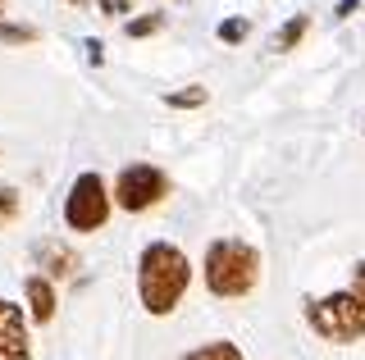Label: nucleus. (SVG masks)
<instances>
[{"label": "nucleus", "mask_w": 365, "mask_h": 360, "mask_svg": "<svg viewBox=\"0 0 365 360\" xmlns=\"http://www.w3.org/2000/svg\"><path fill=\"white\" fill-rule=\"evenodd\" d=\"M133 5H137V0H96L101 14H114V18H119V14H133Z\"/></svg>", "instance_id": "obj_16"}, {"label": "nucleus", "mask_w": 365, "mask_h": 360, "mask_svg": "<svg viewBox=\"0 0 365 360\" xmlns=\"http://www.w3.org/2000/svg\"><path fill=\"white\" fill-rule=\"evenodd\" d=\"M361 9V0H338V18H351Z\"/></svg>", "instance_id": "obj_18"}, {"label": "nucleus", "mask_w": 365, "mask_h": 360, "mask_svg": "<svg viewBox=\"0 0 365 360\" xmlns=\"http://www.w3.org/2000/svg\"><path fill=\"white\" fill-rule=\"evenodd\" d=\"M205 100H210V92H205V87H182V92H169V96H165V105H169V110H201Z\"/></svg>", "instance_id": "obj_13"}, {"label": "nucleus", "mask_w": 365, "mask_h": 360, "mask_svg": "<svg viewBox=\"0 0 365 360\" xmlns=\"http://www.w3.org/2000/svg\"><path fill=\"white\" fill-rule=\"evenodd\" d=\"M182 360H242V346L237 342H228V337H215V342H201V346H192Z\"/></svg>", "instance_id": "obj_10"}, {"label": "nucleus", "mask_w": 365, "mask_h": 360, "mask_svg": "<svg viewBox=\"0 0 365 360\" xmlns=\"http://www.w3.org/2000/svg\"><path fill=\"white\" fill-rule=\"evenodd\" d=\"M192 287V260L182 255V246L174 242H146L137 255V301L146 314L165 319L182 306Z\"/></svg>", "instance_id": "obj_1"}, {"label": "nucleus", "mask_w": 365, "mask_h": 360, "mask_svg": "<svg viewBox=\"0 0 365 360\" xmlns=\"http://www.w3.org/2000/svg\"><path fill=\"white\" fill-rule=\"evenodd\" d=\"M247 32H251L247 18H224V23H220V41H224V46H237V41H247Z\"/></svg>", "instance_id": "obj_15"}, {"label": "nucleus", "mask_w": 365, "mask_h": 360, "mask_svg": "<svg viewBox=\"0 0 365 360\" xmlns=\"http://www.w3.org/2000/svg\"><path fill=\"white\" fill-rule=\"evenodd\" d=\"M32 255H37V269L46 278H68L78 269V255L68 251V246H60V242H37Z\"/></svg>", "instance_id": "obj_8"}, {"label": "nucleus", "mask_w": 365, "mask_h": 360, "mask_svg": "<svg viewBox=\"0 0 365 360\" xmlns=\"http://www.w3.org/2000/svg\"><path fill=\"white\" fill-rule=\"evenodd\" d=\"M306 329L329 346H351L365 337V260L351 265L347 287L329 292V297H306Z\"/></svg>", "instance_id": "obj_2"}, {"label": "nucleus", "mask_w": 365, "mask_h": 360, "mask_svg": "<svg viewBox=\"0 0 365 360\" xmlns=\"http://www.w3.org/2000/svg\"><path fill=\"white\" fill-rule=\"evenodd\" d=\"M87 60L91 64H106V46H101V41H87Z\"/></svg>", "instance_id": "obj_17"}, {"label": "nucleus", "mask_w": 365, "mask_h": 360, "mask_svg": "<svg viewBox=\"0 0 365 360\" xmlns=\"http://www.w3.org/2000/svg\"><path fill=\"white\" fill-rule=\"evenodd\" d=\"M0 360H32V337H28V310L0 297Z\"/></svg>", "instance_id": "obj_6"}, {"label": "nucleus", "mask_w": 365, "mask_h": 360, "mask_svg": "<svg viewBox=\"0 0 365 360\" xmlns=\"http://www.w3.org/2000/svg\"><path fill=\"white\" fill-rule=\"evenodd\" d=\"M19 215H23V192L9 187V183H0V233H5Z\"/></svg>", "instance_id": "obj_12"}, {"label": "nucleus", "mask_w": 365, "mask_h": 360, "mask_svg": "<svg viewBox=\"0 0 365 360\" xmlns=\"http://www.w3.org/2000/svg\"><path fill=\"white\" fill-rule=\"evenodd\" d=\"M23 301H28V319L32 324H51L55 319V306H60L55 283L46 274H28V278H23Z\"/></svg>", "instance_id": "obj_7"}, {"label": "nucleus", "mask_w": 365, "mask_h": 360, "mask_svg": "<svg viewBox=\"0 0 365 360\" xmlns=\"http://www.w3.org/2000/svg\"><path fill=\"white\" fill-rule=\"evenodd\" d=\"M41 32L32 23H9V18H0V46H32Z\"/></svg>", "instance_id": "obj_11"}, {"label": "nucleus", "mask_w": 365, "mask_h": 360, "mask_svg": "<svg viewBox=\"0 0 365 360\" xmlns=\"http://www.w3.org/2000/svg\"><path fill=\"white\" fill-rule=\"evenodd\" d=\"M165 23H169L165 14H142V18H128V23H123V32H128V37H155Z\"/></svg>", "instance_id": "obj_14"}, {"label": "nucleus", "mask_w": 365, "mask_h": 360, "mask_svg": "<svg viewBox=\"0 0 365 360\" xmlns=\"http://www.w3.org/2000/svg\"><path fill=\"white\" fill-rule=\"evenodd\" d=\"M205 287L220 301H242L260 283V251L242 238H215L205 246Z\"/></svg>", "instance_id": "obj_3"}, {"label": "nucleus", "mask_w": 365, "mask_h": 360, "mask_svg": "<svg viewBox=\"0 0 365 360\" xmlns=\"http://www.w3.org/2000/svg\"><path fill=\"white\" fill-rule=\"evenodd\" d=\"M64 5H73V9H83V5H87V0H64Z\"/></svg>", "instance_id": "obj_19"}, {"label": "nucleus", "mask_w": 365, "mask_h": 360, "mask_svg": "<svg viewBox=\"0 0 365 360\" xmlns=\"http://www.w3.org/2000/svg\"><path fill=\"white\" fill-rule=\"evenodd\" d=\"M311 32V18L306 14H292L288 23H283L279 32H274V41H269V51H279V55H288V51H297L302 46V37Z\"/></svg>", "instance_id": "obj_9"}, {"label": "nucleus", "mask_w": 365, "mask_h": 360, "mask_svg": "<svg viewBox=\"0 0 365 360\" xmlns=\"http://www.w3.org/2000/svg\"><path fill=\"white\" fill-rule=\"evenodd\" d=\"M0 18H5V0H0Z\"/></svg>", "instance_id": "obj_20"}, {"label": "nucleus", "mask_w": 365, "mask_h": 360, "mask_svg": "<svg viewBox=\"0 0 365 360\" xmlns=\"http://www.w3.org/2000/svg\"><path fill=\"white\" fill-rule=\"evenodd\" d=\"M165 196H169V174L155 164H123L110 192V201L119 210H128V215H142V210L160 206Z\"/></svg>", "instance_id": "obj_5"}, {"label": "nucleus", "mask_w": 365, "mask_h": 360, "mask_svg": "<svg viewBox=\"0 0 365 360\" xmlns=\"http://www.w3.org/2000/svg\"><path fill=\"white\" fill-rule=\"evenodd\" d=\"M110 210H114V201H110L106 178H101L96 169L78 174L73 187H68V196H64V223H68V233H101L110 223Z\"/></svg>", "instance_id": "obj_4"}]
</instances>
